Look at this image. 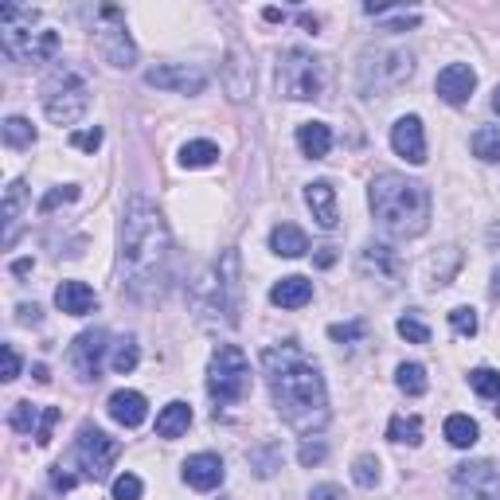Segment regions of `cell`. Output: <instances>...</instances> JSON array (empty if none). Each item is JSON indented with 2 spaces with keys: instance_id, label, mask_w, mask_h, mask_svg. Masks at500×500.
Instances as JSON below:
<instances>
[{
  "instance_id": "37",
  "label": "cell",
  "mask_w": 500,
  "mask_h": 500,
  "mask_svg": "<svg viewBox=\"0 0 500 500\" xmlns=\"http://www.w3.org/2000/svg\"><path fill=\"white\" fill-rule=\"evenodd\" d=\"M352 481L360 485V489H375V485H379V461H375V454L356 458V466H352Z\"/></svg>"
},
{
  "instance_id": "35",
  "label": "cell",
  "mask_w": 500,
  "mask_h": 500,
  "mask_svg": "<svg viewBox=\"0 0 500 500\" xmlns=\"http://www.w3.org/2000/svg\"><path fill=\"white\" fill-rule=\"evenodd\" d=\"M250 466H255L258 477H273L282 469V446H262V449H250Z\"/></svg>"
},
{
  "instance_id": "13",
  "label": "cell",
  "mask_w": 500,
  "mask_h": 500,
  "mask_svg": "<svg viewBox=\"0 0 500 500\" xmlns=\"http://www.w3.org/2000/svg\"><path fill=\"white\" fill-rule=\"evenodd\" d=\"M122 20V16H117ZM110 23V28H98V51H102V59L110 67H117V70H129L137 63V47H134V40H129V32L122 28V23Z\"/></svg>"
},
{
  "instance_id": "42",
  "label": "cell",
  "mask_w": 500,
  "mask_h": 500,
  "mask_svg": "<svg viewBox=\"0 0 500 500\" xmlns=\"http://www.w3.org/2000/svg\"><path fill=\"white\" fill-rule=\"evenodd\" d=\"M59 419H63V411H59V407H43V419H40V426H35V442L51 446V431H55Z\"/></svg>"
},
{
  "instance_id": "5",
  "label": "cell",
  "mask_w": 500,
  "mask_h": 500,
  "mask_svg": "<svg viewBox=\"0 0 500 500\" xmlns=\"http://www.w3.org/2000/svg\"><path fill=\"white\" fill-rule=\"evenodd\" d=\"M43 110L55 125H75L82 114L90 110V87L79 70L70 67H55L43 79Z\"/></svg>"
},
{
  "instance_id": "24",
  "label": "cell",
  "mask_w": 500,
  "mask_h": 500,
  "mask_svg": "<svg viewBox=\"0 0 500 500\" xmlns=\"http://www.w3.org/2000/svg\"><path fill=\"white\" fill-rule=\"evenodd\" d=\"M270 250L282 258H301L309 250V239L301 227H293V223H278V227L270 231Z\"/></svg>"
},
{
  "instance_id": "20",
  "label": "cell",
  "mask_w": 500,
  "mask_h": 500,
  "mask_svg": "<svg viewBox=\"0 0 500 500\" xmlns=\"http://www.w3.org/2000/svg\"><path fill=\"white\" fill-rule=\"evenodd\" d=\"M55 305L63 309L67 317H87L98 309V293H94L87 282H63L55 290Z\"/></svg>"
},
{
  "instance_id": "34",
  "label": "cell",
  "mask_w": 500,
  "mask_h": 500,
  "mask_svg": "<svg viewBox=\"0 0 500 500\" xmlns=\"http://www.w3.org/2000/svg\"><path fill=\"white\" fill-rule=\"evenodd\" d=\"M137 360H141V352H137V340L134 337H122V340L114 344V360L110 364H114L117 375H129L137 367Z\"/></svg>"
},
{
  "instance_id": "6",
  "label": "cell",
  "mask_w": 500,
  "mask_h": 500,
  "mask_svg": "<svg viewBox=\"0 0 500 500\" xmlns=\"http://www.w3.org/2000/svg\"><path fill=\"white\" fill-rule=\"evenodd\" d=\"M246 391H250V360L235 344H219L208 364V395L216 399V407H231V403L246 399Z\"/></svg>"
},
{
  "instance_id": "49",
  "label": "cell",
  "mask_w": 500,
  "mask_h": 500,
  "mask_svg": "<svg viewBox=\"0 0 500 500\" xmlns=\"http://www.w3.org/2000/svg\"><path fill=\"white\" fill-rule=\"evenodd\" d=\"M51 485L59 493H67V489H75V477H70V473H63V466H55L51 469Z\"/></svg>"
},
{
  "instance_id": "2",
  "label": "cell",
  "mask_w": 500,
  "mask_h": 500,
  "mask_svg": "<svg viewBox=\"0 0 500 500\" xmlns=\"http://www.w3.org/2000/svg\"><path fill=\"white\" fill-rule=\"evenodd\" d=\"M117 266H122V285L134 297L161 293L164 273H169V227L145 196H134L125 204Z\"/></svg>"
},
{
  "instance_id": "27",
  "label": "cell",
  "mask_w": 500,
  "mask_h": 500,
  "mask_svg": "<svg viewBox=\"0 0 500 500\" xmlns=\"http://www.w3.org/2000/svg\"><path fill=\"white\" fill-rule=\"evenodd\" d=\"M477 438H481V431H477V422H473L469 414H449V419H446V442L449 446L469 449V446H477Z\"/></svg>"
},
{
  "instance_id": "55",
  "label": "cell",
  "mask_w": 500,
  "mask_h": 500,
  "mask_svg": "<svg viewBox=\"0 0 500 500\" xmlns=\"http://www.w3.org/2000/svg\"><path fill=\"white\" fill-rule=\"evenodd\" d=\"M493 110L500 114V87H496V94H493Z\"/></svg>"
},
{
  "instance_id": "39",
  "label": "cell",
  "mask_w": 500,
  "mask_h": 500,
  "mask_svg": "<svg viewBox=\"0 0 500 500\" xmlns=\"http://www.w3.org/2000/svg\"><path fill=\"white\" fill-rule=\"evenodd\" d=\"M395 329H399V337H403V340H411V344H431V329H426L419 317H411V313H407V317H399V325H395Z\"/></svg>"
},
{
  "instance_id": "31",
  "label": "cell",
  "mask_w": 500,
  "mask_h": 500,
  "mask_svg": "<svg viewBox=\"0 0 500 500\" xmlns=\"http://www.w3.org/2000/svg\"><path fill=\"white\" fill-rule=\"evenodd\" d=\"M399 391L403 395H426V367L422 364H399Z\"/></svg>"
},
{
  "instance_id": "22",
  "label": "cell",
  "mask_w": 500,
  "mask_h": 500,
  "mask_svg": "<svg viewBox=\"0 0 500 500\" xmlns=\"http://www.w3.org/2000/svg\"><path fill=\"white\" fill-rule=\"evenodd\" d=\"M23 204H28V184H23V181H12L8 192H5V246L16 243Z\"/></svg>"
},
{
  "instance_id": "11",
  "label": "cell",
  "mask_w": 500,
  "mask_h": 500,
  "mask_svg": "<svg viewBox=\"0 0 500 500\" xmlns=\"http://www.w3.org/2000/svg\"><path fill=\"white\" fill-rule=\"evenodd\" d=\"M145 82L157 90H176V94H204L208 90V70L192 63H161L145 70Z\"/></svg>"
},
{
  "instance_id": "29",
  "label": "cell",
  "mask_w": 500,
  "mask_h": 500,
  "mask_svg": "<svg viewBox=\"0 0 500 500\" xmlns=\"http://www.w3.org/2000/svg\"><path fill=\"white\" fill-rule=\"evenodd\" d=\"M473 157H481L485 164L500 161V129L496 125H485V129L473 134Z\"/></svg>"
},
{
  "instance_id": "17",
  "label": "cell",
  "mask_w": 500,
  "mask_h": 500,
  "mask_svg": "<svg viewBox=\"0 0 500 500\" xmlns=\"http://www.w3.org/2000/svg\"><path fill=\"white\" fill-rule=\"evenodd\" d=\"M223 477H227V469H223V461L216 454H196V458L184 461V481L192 485V489H199V493L219 489Z\"/></svg>"
},
{
  "instance_id": "7",
  "label": "cell",
  "mask_w": 500,
  "mask_h": 500,
  "mask_svg": "<svg viewBox=\"0 0 500 500\" xmlns=\"http://www.w3.org/2000/svg\"><path fill=\"white\" fill-rule=\"evenodd\" d=\"M320 87H325V67L317 55L301 51V47H290L278 55V94L293 102H309L320 94Z\"/></svg>"
},
{
  "instance_id": "19",
  "label": "cell",
  "mask_w": 500,
  "mask_h": 500,
  "mask_svg": "<svg viewBox=\"0 0 500 500\" xmlns=\"http://www.w3.org/2000/svg\"><path fill=\"white\" fill-rule=\"evenodd\" d=\"M106 411H110V419L122 422L125 431H137V426L149 419V403H145L141 391H114L110 407H106Z\"/></svg>"
},
{
  "instance_id": "21",
  "label": "cell",
  "mask_w": 500,
  "mask_h": 500,
  "mask_svg": "<svg viewBox=\"0 0 500 500\" xmlns=\"http://www.w3.org/2000/svg\"><path fill=\"white\" fill-rule=\"evenodd\" d=\"M270 301L278 305V309H301V305L313 301V282H309V278H297V273H290V278L273 282Z\"/></svg>"
},
{
  "instance_id": "54",
  "label": "cell",
  "mask_w": 500,
  "mask_h": 500,
  "mask_svg": "<svg viewBox=\"0 0 500 500\" xmlns=\"http://www.w3.org/2000/svg\"><path fill=\"white\" fill-rule=\"evenodd\" d=\"M297 20H301V28H309V32H317V16H309V12H301V16H297Z\"/></svg>"
},
{
  "instance_id": "45",
  "label": "cell",
  "mask_w": 500,
  "mask_h": 500,
  "mask_svg": "<svg viewBox=\"0 0 500 500\" xmlns=\"http://www.w3.org/2000/svg\"><path fill=\"white\" fill-rule=\"evenodd\" d=\"M70 145L82 149V153H94L102 145V129L94 125V129H79V134H70Z\"/></svg>"
},
{
  "instance_id": "51",
  "label": "cell",
  "mask_w": 500,
  "mask_h": 500,
  "mask_svg": "<svg viewBox=\"0 0 500 500\" xmlns=\"http://www.w3.org/2000/svg\"><path fill=\"white\" fill-rule=\"evenodd\" d=\"M332 262H337V250H332V246H325V250H320V255H317V266H332Z\"/></svg>"
},
{
  "instance_id": "14",
  "label": "cell",
  "mask_w": 500,
  "mask_h": 500,
  "mask_svg": "<svg viewBox=\"0 0 500 500\" xmlns=\"http://www.w3.org/2000/svg\"><path fill=\"white\" fill-rule=\"evenodd\" d=\"M223 87H227L231 102H243V98H250V90H255V63H250V55L239 43H231L227 67H223Z\"/></svg>"
},
{
  "instance_id": "48",
  "label": "cell",
  "mask_w": 500,
  "mask_h": 500,
  "mask_svg": "<svg viewBox=\"0 0 500 500\" xmlns=\"http://www.w3.org/2000/svg\"><path fill=\"white\" fill-rule=\"evenodd\" d=\"M309 500H344V493L337 489V485H313V493H309Z\"/></svg>"
},
{
  "instance_id": "46",
  "label": "cell",
  "mask_w": 500,
  "mask_h": 500,
  "mask_svg": "<svg viewBox=\"0 0 500 500\" xmlns=\"http://www.w3.org/2000/svg\"><path fill=\"white\" fill-rule=\"evenodd\" d=\"M297 458H301V466H320L325 461V442H305Z\"/></svg>"
},
{
  "instance_id": "12",
  "label": "cell",
  "mask_w": 500,
  "mask_h": 500,
  "mask_svg": "<svg viewBox=\"0 0 500 500\" xmlns=\"http://www.w3.org/2000/svg\"><path fill=\"white\" fill-rule=\"evenodd\" d=\"M110 337H106V329H87L82 337L70 344V364H75V372L82 379H98L102 375V356H106V344Z\"/></svg>"
},
{
  "instance_id": "50",
  "label": "cell",
  "mask_w": 500,
  "mask_h": 500,
  "mask_svg": "<svg viewBox=\"0 0 500 500\" xmlns=\"http://www.w3.org/2000/svg\"><path fill=\"white\" fill-rule=\"evenodd\" d=\"M20 320H23V325H28V320L35 325V320H40V309H35V305H20Z\"/></svg>"
},
{
  "instance_id": "40",
  "label": "cell",
  "mask_w": 500,
  "mask_h": 500,
  "mask_svg": "<svg viewBox=\"0 0 500 500\" xmlns=\"http://www.w3.org/2000/svg\"><path fill=\"white\" fill-rule=\"evenodd\" d=\"M449 325H454L458 337H473L477 332V313L469 305H458V309H449Z\"/></svg>"
},
{
  "instance_id": "33",
  "label": "cell",
  "mask_w": 500,
  "mask_h": 500,
  "mask_svg": "<svg viewBox=\"0 0 500 500\" xmlns=\"http://www.w3.org/2000/svg\"><path fill=\"white\" fill-rule=\"evenodd\" d=\"M387 438L391 442H407V446H419L422 442V419H391L387 426Z\"/></svg>"
},
{
  "instance_id": "15",
  "label": "cell",
  "mask_w": 500,
  "mask_h": 500,
  "mask_svg": "<svg viewBox=\"0 0 500 500\" xmlns=\"http://www.w3.org/2000/svg\"><path fill=\"white\" fill-rule=\"evenodd\" d=\"M473 87H477V75H473V67H466V63H449L434 82L438 98L449 106H466L473 98Z\"/></svg>"
},
{
  "instance_id": "8",
  "label": "cell",
  "mask_w": 500,
  "mask_h": 500,
  "mask_svg": "<svg viewBox=\"0 0 500 500\" xmlns=\"http://www.w3.org/2000/svg\"><path fill=\"white\" fill-rule=\"evenodd\" d=\"M117 454H122V442L117 438H110L106 431H98V426H82L79 438H75V461L82 466V473H87L90 481H106L114 469Z\"/></svg>"
},
{
  "instance_id": "44",
  "label": "cell",
  "mask_w": 500,
  "mask_h": 500,
  "mask_svg": "<svg viewBox=\"0 0 500 500\" xmlns=\"http://www.w3.org/2000/svg\"><path fill=\"white\" fill-rule=\"evenodd\" d=\"M364 332H367V329H364V320H352V325H332V329H329V337L337 340V344H352V340H360Z\"/></svg>"
},
{
  "instance_id": "3",
  "label": "cell",
  "mask_w": 500,
  "mask_h": 500,
  "mask_svg": "<svg viewBox=\"0 0 500 500\" xmlns=\"http://www.w3.org/2000/svg\"><path fill=\"white\" fill-rule=\"evenodd\" d=\"M367 204H372L379 227L391 239H414L431 223V192H426V184L407 181L399 172H379L372 181V192H367Z\"/></svg>"
},
{
  "instance_id": "30",
  "label": "cell",
  "mask_w": 500,
  "mask_h": 500,
  "mask_svg": "<svg viewBox=\"0 0 500 500\" xmlns=\"http://www.w3.org/2000/svg\"><path fill=\"white\" fill-rule=\"evenodd\" d=\"M5 145L8 149H32L35 145V125L28 117H8L5 122Z\"/></svg>"
},
{
  "instance_id": "53",
  "label": "cell",
  "mask_w": 500,
  "mask_h": 500,
  "mask_svg": "<svg viewBox=\"0 0 500 500\" xmlns=\"http://www.w3.org/2000/svg\"><path fill=\"white\" fill-rule=\"evenodd\" d=\"M489 293H493V301H500V266L493 270V285H489Z\"/></svg>"
},
{
  "instance_id": "9",
  "label": "cell",
  "mask_w": 500,
  "mask_h": 500,
  "mask_svg": "<svg viewBox=\"0 0 500 500\" xmlns=\"http://www.w3.org/2000/svg\"><path fill=\"white\" fill-rule=\"evenodd\" d=\"M454 500H500V469L493 461L454 466Z\"/></svg>"
},
{
  "instance_id": "32",
  "label": "cell",
  "mask_w": 500,
  "mask_h": 500,
  "mask_svg": "<svg viewBox=\"0 0 500 500\" xmlns=\"http://www.w3.org/2000/svg\"><path fill=\"white\" fill-rule=\"evenodd\" d=\"M40 419H43V411L32 407V403H16V407L8 411V426H12L16 434H32L35 426H40Z\"/></svg>"
},
{
  "instance_id": "16",
  "label": "cell",
  "mask_w": 500,
  "mask_h": 500,
  "mask_svg": "<svg viewBox=\"0 0 500 500\" xmlns=\"http://www.w3.org/2000/svg\"><path fill=\"white\" fill-rule=\"evenodd\" d=\"M391 149L399 153L403 161L411 164H422L426 161V137H422V122L419 117H399L395 125H391Z\"/></svg>"
},
{
  "instance_id": "38",
  "label": "cell",
  "mask_w": 500,
  "mask_h": 500,
  "mask_svg": "<svg viewBox=\"0 0 500 500\" xmlns=\"http://www.w3.org/2000/svg\"><path fill=\"white\" fill-rule=\"evenodd\" d=\"M458 266H461V255H458V250H442V262H438V258L431 262V278H434L431 285H446L449 278H454Z\"/></svg>"
},
{
  "instance_id": "52",
  "label": "cell",
  "mask_w": 500,
  "mask_h": 500,
  "mask_svg": "<svg viewBox=\"0 0 500 500\" xmlns=\"http://www.w3.org/2000/svg\"><path fill=\"white\" fill-rule=\"evenodd\" d=\"M35 266V262L32 258H20V262H12V273H28Z\"/></svg>"
},
{
  "instance_id": "43",
  "label": "cell",
  "mask_w": 500,
  "mask_h": 500,
  "mask_svg": "<svg viewBox=\"0 0 500 500\" xmlns=\"http://www.w3.org/2000/svg\"><path fill=\"white\" fill-rule=\"evenodd\" d=\"M70 199H79V188L67 184V188H51L43 199H40V211H55L59 204H70Z\"/></svg>"
},
{
  "instance_id": "26",
  "label": "cell",
  "mask_w": 500,
  "mask_h": 500,
  "mask_svg": "<svg viewBox=\"0 0 500 500\" xmlns=\"http://www.w3.org/2000/svg\"><path fill=\"white\" fill-rule=\"evenodd\" d=\"M364 270H375L379 278H399V258H395V250L384 246V243H372L364 250Z\"/></svg>"
},
{
  "instance_id": "41",
  "label": "cell",
  "mask_w": 500,
  "mask_h": 500,
  "mask_svg": "<svg viewBox=\"0 0 500 500\" xmlns=\"http://www.w3.org/2000/svg\"><path fill=\"white\" fill-rule=\"evenodd\" d=\"M141 489H145V485H141L137 473H122V477L114 481V500H141Z\"/></svg>"
},
{
  "instance_id": "18",
  "label": "cell",
  "mask_w": 500,
  "mask_h": 500,
  "mask_svg": "<svg viewBox=\"0 0 500 500\" xmlns=\"http://www.w3.org/2000/svg\"><path fill=\"white\" fill-rule=\"evenodd\" d=\"M305 204L309 211H313V219L320 223L325 231H332L340 223V211H337V188H332L329 181H313L305 188Z\"/></svg>"
},
{
  "instance_id": "28",
  "label": "cell",
  "mask_w": 500,
  "mask_h": 500,
  "mask_svg": "<svg viewBox=\"0 0 500 500\" xmlns=\"http://www.w3.org/2000/svg\"><path fill=\"white\" fill-rule=\"evenodd\" d=\"M219 161V149L211 145V141H188L181 149V164L184 169H208V164Z\"/></svg>"
},
{
  "instance_id": "47",
  "label": "cell",
  "mask_w": 500,
  "mask_h": 500,
  "mask_svg": "<svg viewBox=\"0 0 500 500\" xmlns=\"http://www.w3.org/2000/svg\"><path fill=\"white\" fill-rule=\"evenodd\" d=\"M16 375H20V352L12 344H5V384H12Z\"/></svg>"
},
{
  "instance_id": "4",
  "label": "cell",
  "mask_w": 500,
  "mask_h": 500,
  "mask_svg": "<svg viewBox=\"0 0 500 500\" xmlns=\"http://www.w3.org/2000/svg\"><path fill=\"white\" fill-rule=\"evenodd\" d=\"M414 75V55L407 47H367L360 55V70H356V79H360V90L367 98H387V94H395L403 82Z\"/></svg>"
},
{
  "instance_id": "36",
  "label": "cell",
  "mask_w": 500,
  "mask_h": 500,
  "mask_svg": "<svg viewBox=\"0 0 500 500\" xmlns=\"http://www.w3.org/2000/svg\"><path fill=\"white\" fill-rule=\"evenodd\" d=\"M469 387L477 391V395H485V399H500V372H493V367H473Z\"/></svg>"
},
{
  "instance_id": "23",
  "label": "cell",
  "mask_w": 500,
  "mask_h": 500,
  "mask_svg": "<svg viewBox=\"0 0 500 500\" xmlns=\"http://www.w3.org/2000/svg\"><path fill=\"white\" fill-rule=\"evenodd\" d=\"M297 145H301L305 157L325 161L329 149H332V129L325 122H305L301 129H297Z\"/></svg>"
},
{
  "instance_id": "10",
  "label": "cell",
  "mask_w": 500,
  "mask_h": 500,
  "mask_svg": "<svg viewBox=\"0 0 500 500\" xmlns=\"http://www.w3.org/2000/svg\"><path fill=\"white\" fill-rule=\"evenodd\" d=\"M59 51V35L55 32H32V28H20V32H5V55H12L16 63H47Z\"/></svg>"
},
{
  "instance_id": "25",
  "label": "cell",
  "mask_w": 500,
  "mask_h": 500,
  "mask_svg": "<svg viewBox=\"0 0 500 500\" xmlns=\"http://www.w3.org/2000/svg\"><path fill=\"white\" fill-rule=\"evenodd\" d=\"M188 426H192V407L188 403H169L161 414H157V434L161 438H181V434H188Z\"/></svg>"
},
{
  "instance_id": "1",
  "label": "cell",
  "mask_w": 500,
  "mask_h": 500,
  "mask_svg": "<svg viewBox=\"0 0 500 500\" xmlns=\"http://www.w3.org/2000/svg\"><path fill=\"white\" fill-rule=\"evenodd\" d=\"M262 375L270 384L273 407L297 434H313L329 422V395L317 364L297 344H273L262 352Z\"/></svg>"
}]
</instances>
